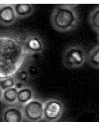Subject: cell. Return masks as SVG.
Segmentation results:
<instances>
[{
    "label": "cell",
    "mask_w": 103,
    "mask_h": 122,
    "mask_svg": "<svg viewBox=\"0 0 103 122\" xmlns=\"http://www.w3.org/2000/svg\"><path fill=\"white\" fill-rule=\"evenodd\" d=\"M26 54L23 42L16 38L0 36V79L11 77L22 66Z\"/></svg>",
    "instance_id": "obj_1"
},
{
    "label": "cell",
    "mask_w": 103,
    "mask_h": 122,
    "mask_svg": "<svg viewBox=\"0 0 103 122\" xmlns=\"http://www.w3.org/2000/svg\"><path fill=\"white\" fill-rule=\"evenodd\" d=\"M78 4H58L51 13V25L54 30L60 32H67L75 29L78 26L80 18Z\"/></svg>",
    "instance_id": "obj_2"
},
{
    "label": "cell",
    "mask_w": 103,
    "mask_h": 122,
    "mask_svg": "<svg viewBox=\"0 0 103 122\" xmlns=\"http://www.w3.org/2000/svg\"><path fill=\"white\" fill-rule=\"evenodd\" d=\"M87 53L85 49L80 45L69 46L62 54V64L70 70L81 67L86 63Z\"/></svg>",
    "instance_id": "obj_3"
},
{
    "label": "cell",
    "mask_w": 103,
    "mask_h": 122,
    "mask_svg": "<svg viewBox=\"0 0 103 122\" xmlns=\"http://www.w3.org/2000/svg\"><path fill=\"white\" fill-rule=\"evenodd\" d=\"M64 106L59 99H48L44 103L43 120L46 122H56L62 117L64 112Z\"/></svg>",
    "instance_id": "obj_4"
},
{
    "label": "cell",
    "mask_w": 103,
    "mask_h": 122,
    "mask_svg": "<svg viewBox=\"0 0 103 122\" xmlns=\"http://www.w3.org/2000/svg\"><path fill=\"white\" fill-rule=\"evenodd\" d=\"M44 103L38 99H33L27 103L24 108L26 118L31 122L43 120Z\"/></svg>",
    "instance_id": "obj_5"
},
{
    "label": "cell",
    "mask_w": 103,
    "mask_h": 122,
    "mask_svg": "<svg viewBox=\"0 0 103 122\" xmlns=\"http://www.w3.org/2000/svg\"><path fill=\"white\" fill-rule=\"evenodd\" d=\"M26 54L33 55L41 54L45 48V43L40 36L33 35L23 42Z\"/></svg>",
    "instance_id": "obj_6"
},
{
    "label": "cell",
    "mask_w": 103,
    "mask_h": 122,
    "mask_svg": "<svg viewBox=\"0 0 103 122\" xmlns=\"http://www.w3.org/2000/svg\"><path fill=\"white\" fill-rule=\"evenodd\" d=\"M14 4H1L0 6V24L3 25H11L17 18Z\"/></svg>",
    "instance_id": "obj_7"
},
{
    "label": "cell",
    "mask_w": 103,
    "mask_h": 122,
    "mask_svg": "<svg viewBox=\"0 0 103 122\" xmlns=\"http://www.w3.org/2000/svg\"><path fill=\"white\" fill-rule=\"evenodd\" d=\"M99 45H97L87 53L86 63L91 68L98 69L99 68Z\"/></svg>",
    "instance_id": "obj_8"
},
{
    "label": "cell",
    "mask_w": 103,
    "mask_h": 122,
    "mask_svg": "<svg viewBox=\"0 0 103 122\" xmlns=\"http://www.w3.org/2000/svg\"><path fill=\"white\" fill-rule=\"evenodd\" d=\"M23 115L21 111L15 107L8 108L3 113V122H22Z\"/></svg>",
    "instance_id": "obj_9"
},
{
    "label": "cell",
    "mask_w": 103,
    "mask_h": 122,
    "mask_svg": "<svg viewBox=\"0 0 103 122\" xmlns=\"http://www.w3.org/2000/svg\"><path fill=\"white\" fill-rule=\"evenodd\" d=\"M88 20L89 25L92 30L97 34L99 32V6L95 7L89 12Z\"/></svg>",
    "instance_id": "obj_10"
},
{
    "label": "cell",
    "mask_w": 103,
    "mask_h": 122,
    "mask_svg": "<svg viewBox=\"0 0 103 122\" xmlns=\"http://www.w3.org/2000/svg\"><path fill=\"white\" fill-rule=\"evenodd\" d=\"M17 18H24L30 16L34 12V5L31 4H14Z\"/></svg>",
    "instance_id": "obj_11"
},
{
    "label": "cell",
    "mask_w": 103,
    "mask_h": 122,
    "mask_svg": "<svg viewBox=\"0 0 103 122\" xmlns=\"http://www.w3.org/2000/svg\"><path fill=\"white\" fill-rule=\"evenodd\" d=\"M33 93L29 88H25L18 91L17 99L21 103H27L32 100Z\"/></svg>",
    "instance_id": "obj_12"
},
{
    "label": "cell",
    "mask_w": 103,
    "mask_h": 122,
    "mask_svg": "<svg viewBox=\"0 0 103 122\" xmlns=\"http://www.w3.org/2000/svg\"><path fill=\"white\" fill-rule=\"evenodd\" d=\"M17 89L12 87L6 89L3 93V98L5 101L10 102H14L17 99Z\"/></svg>",
    "instance_id": "obj_13"
},
{
    "label": "cell",
    "mask_w": 103,
    "mask_h": 122,
    "mask_svg": "<svg viewBox=\"0 0 103 122\" xmlns=\"http://www.w3.org/2000/svg\"><path fill=\"white\" fill-rule=\"evenodd\" d=\"M15 83L14 80L11 77L7 78L1 82V87L3 90H6L12 87Z\"/></svg>",
    "instance_id": "obj_14"
},
{
    "label": "cell",
    "mask_w": 103,
    "mask_h": 122,
    "mask_svg": "<svg viewBox=\"0 0 103 122\" xmlns=\"http://www.w3.org/2000/svg\"><path fill=\"white\" fill-rule=\"evenodd\" d=\"M28 75L26 72H22L20 74V77L21 80L25 81L27 78Z\"/></svg>",
    "instance_id": "obj_15"
},
{
    "label": "cell",
    "mask_w": 103,
    "mask_h": 122,
    "mask_svg": "<svg viewBox=\"0 0 103 122\" xmlns=\"http://www.w3.org/2000/svg\"><path fill=\"white\" fill-rule=\"evenodd\" d=\"M16 88L17 89H20L21 87L22 86V84L20 82H18L16 85Z\"/></svg>",
    "instance_id": "obj_16"
},
{
    "label": "cell",
    "mask_w": 103,
    "mask_h": 122,
    "mask_svg": "<svg viewBox=\"0 0 103 122\" xmlns=\"http://www.w3.org/2000/svg\"><path fill=\"white\" fill-rule=\"evenodd\" d=\"M3 95V92H2V90L1 88H0V99H1V98H2V96Z\"/></svg>",
    "instance_id": "obj_17"
},
{
    "label": "cell",
    "mask_w": 103,
    "mask_h": 122,
    "mask_svg": "<svg viewBox=\"0 0 103 122\" xmlns=\"http://www.w3.org/2000/svg\"><path fill=\"white\" fill-rule=\"evenodd\" d=\"M1 5V4H0V5Z\"/></svg>",
    "instance_id": "obj_18"
},
{
    "label": "cell",
    "mask_w": 103,
    "mask_h": 122,
    "mask_svg": "<svg viewBox=\"0 0 103 122\" xmlns=\"http://www.w3.org/2000/svg\"></svg>",
    "instance_id": "obj_19"
}]
</instances>
